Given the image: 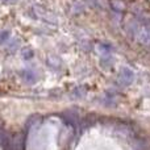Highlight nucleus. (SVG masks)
Returning <instances> with one entry per match:
<instances>
[{
	"mask_svg": "<svg viewBox=\"0 0 150 150\" xmlns=\"http://www.w3.org/2000/svg\"><path fill=\"white\" fill-rule=\"evenodd\" d=\"M24 78H25L26 80H29V82H33L34 80V74L32 73V71H26V73H24Z\"/></svg>",
	"mask_w": 150,
	"mask_h": 150,
	"instance_id": "obj_1",
	"label": "nucleus"
},
{
	"mask_svg": "<svg viewBox=\"0 0 150 150\" xmlns=\"http://www.w3.org/2000/svg\"><path fill=\"white\" fill-rule=\"evenodd\" d=\"M5 1H12V0H5Z\"/></svg>",
	"mask_w": 150,
	"mask_h": 150,
	"instance_id": "obj_2",
	"label": "nucleus"
}]
</instances>
